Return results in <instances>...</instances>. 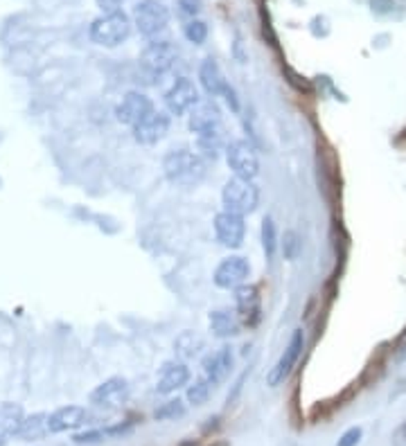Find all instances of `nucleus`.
<instances>
[{
	"mask_svg": "<svg viewBox=\"0 0 406 446\" xmlns=\"http://www.w3.org/2000/svg\"><path fill=\"white\" fill-rule=\"evenodd\" d=\"M133 129V138L135 142L140 144H156L161 142L167 131H169V115L167 113H161V110H152L150 115L142 118Z\"/></svg>",
	"mask_w": 406,
	"mask_h": 446,
	"instance_id": "ddd939ff",
	"label": "nucleus"
},
{
	"mask_svg": "<svg viewBox=\"0 0 406 446\" xmlns=\"http://www.w3.org/2000/svg\"><path fill=\"white\" fill-rule=\"evenodd\" d=\"M122 3H125V0H97V5L102 7L104 14H111V11H120Z\"/></svg>",
	"mask_w": 406,
	"mask_h": 446,
	"instance_id": "f704fd0d",
	"label": "nucleus"
},
{
	"mask_svg": "<svg viewBox=\"0 0 406 446\" xmlns=\"http://www.w3.org/2000/svg\"><path fill=\"white\" fill-rule=\"evenodd\" d=\"M188 127L196 135L221 127V110L215 104L213 97L210 99H199V102L192 106V110L188 113Z\"/></svg>",
	"mask_w": 406,
	"mask_h": 446,
	"instance_id": "2eb2a0df",
	"label": "nucleus"
},
{
	"mask_svg": "<svg viewBox=\"0 0 406 446\" xmlns=\"http://www.w3.org/2000/svg\"><path fill=\"white\" fill-rule=\"evenodd\" d=\"M86 411L81 406H66L59 408L52 415H47V430L50 433H66L84 424Z\"/></svg>",
	"mask_w": 406,
	"mask_h": 446,
	"instance_id": "aec40b11",
	"label": "nucleus"
},
{
	"mask_svg": "<svg viewBox=\"0 0 406 446\" xmlns=\"http://www.w3.org/2000/svg\"><path fill=\"white\" fill-rule=\"evenodd\" d=\"M186 415V404H183L181 399H169L165 401L163 406H158L156 408V413L154 417L156 419H161V421H167V419H179Z\"/></svg>",
	"mask_w": 406,
	"mask_h": 446,
	"instance_id": "cd10ccee",
	"label": "nucleus"
},
{
	"mask_svg": "<svg viewBox=\"0 0 406 446\" xmlns=\"http://www.w3.org/2000/svg\"><path fill=\"white\" fill-rule=\"evenodd\" d=\"M226 163L237 178L255 181L260 173V158L249 140H230L226 147Z\"/></svg>",
	"mask_w": 406,
	"mask_h": 446,
	"instance_id": "20e7f679",
	"label": "nucleus"
},
{
	"mask_svg": "<svg viewBox=\"0 0 406 446\" xmlns=\"http://www.w3.org/2000/svg\"><path fill=\"white\" fill-rule=\"evenodd\" d=\"M305 350V331L303 329H293L291 338H289V345L285 347V352L280 354V358L276 361V365L269 370L266 374V383L269 388H278L280 383H285V379L293 372V367H296L298 358Z\"/></svg>",
	"mask_w": 406,
	"mask_h": 446,
	"instance_id": "423d86ee",
	"label": "nucleus"
},
{
	"mask_svg": "<svg viewBox=\"0 0 406 446\" xmlns=\"http://www.w3.org/2000/svg\"><path fill=\"white\" fill-rule=\"evenodd\" d=\"M45 433H50V430H47V415L36 413V415L26 417V419L21 421L16 435L21 440H39V438L45 435Z\"/></svg>",
	"mask_w": 406,
	"mask_h": 446,
	"instance_id": "4be33fe9",
	"label": "nucleus"
},
{
	"mask_svg": "<svg viewBox=\"0 0 406 446\" xmlns=\"http://www.w3.org/2000/svg\"><path fill=\"white\" fill-rule=\"evenodd\" d=\"M390 442H393V446H406V419L395 428V433H393Z\"/></svg>",
	"mask_w": 406,
	"mask_h": 446,
	"instance_id": "72a5a7b5",
	"label": "nucleus"
},
{
	"mask_svg": "<svg viewBox=\"0 0 406 446\" xmlns=\"http://www.w3.org/2000/svg\"><path fill=\"white\" fill-rule=\"evenodd\" d=\"M371 9L375 14H390L393 9H395V0H371Z\"/></svg>",
	"mask_w": 406,
	"mask_h": 446,
	"instance_id": "2f4dec72",
	"label": "nucleus"
},
{
	"mask_svg": "<svg viewBox=\"0 0 406 446\" xmlns=\"http://www.w3.org/2000/svg\"><path fill=\"white\" fill-rule=\"evenodd\" d=\"M129 396V383L122 377H111L104 383H100L93 392H91V404L95 406H104V408H113L125 404Z\"/></svg>",
	"mask_w": 406,
	"mask_h": 446,
	"instance_id": "dca6fc26",
	"label": "nucleus"
},
{
	"mask_svg": "<svg viewBox=\"0 0 406 446\" xmlns=\"http://www.w3.org/2000/svg\"><path fill=\"white\" fill-rule=\"evenodd\" d=\"M215 234L221 246L230 248V251H235V248H239L244 244V237H246V223H244V217L239 215H232V212H219L215 217Z\"/></svg>",
	"mask_w": 406,
	"mask_h": 446,
	"instance_id": "9d476101",
	"label": "nucleus"
},
{
	"mask_svg": "<svg viewBox=\"0 0 406 446\" xmlns=\"http://www.w3.org/2000/svg\"><path fill=\"white\" fill-rule=\"evenodd\" d=\"M282 255H285L287 262H293V259H298L303 253V241H300V234L296 230H285V237H282Z\"/></svg>",
	"mask_w": 406,
	"mask_h": 446,
	"instance_id": "a878e982",
	"label": "nucleus"
},
{
	"mask_svg": "<svg viewBox=\"0 0 406 446\" xmlns=\"http://www.w3.org/2000/svg\"><path fill=\"white\" fill-rule=\"evenodd\" d=\"M23 419H26V417H23L21 406H14V404L0 406V435H3V438L16 435Z\"/></svg>",
	"mask_w": 406,
	"mask_h": 446,
	"instance_id": "5701e85b",
	"label": "nucleus"
},
{
	"mask_svg": "<svg viewBox=\"0 0 406 446\" xmlns=\"http://www.w3.org/2000/svg\"><path fill=\"white\" fill-rule=\"evenodd\" d=\"M91 41L102 45V47H115L125 43L131 34V18L125 11H111V14H102L95 18L91 25Z\"/></svg>",
	"mask_w": 406,
	"mask_h": 446,
	"instance_id": "7ed1b4c3",
	"label": "nucleus"
},
{
	"mask_svg": "<svg viewBox=\"0 0 406 446\" xmlns=\"http://www.w3.org/2000/svg\"><path fill=\"white\" fill-rule=\"evenodd\" d=\"M208 325H210V331L217 338H235L239 333L242 320L235 311H230V309H215V311L208 316Z\"/></svg>",
	"mask_w": 406,
	"mask_h": 446,
	"instance_id": "6ab92c4d",
	"label": "nucleus"
},
{
	"mask_svg": "<svg viewBox=\"0 0 406 446\" xmlns=\"http://www.w3.org/2000/svg\"><path fill=\"white\" fill-rule=\"evenodd\" d=\"M262 248H264L266 259L271 262L278 251V230H276V221L271 217L262 219Z\"/></svg>",
	"mask_w": 406,
	"mask_h": 446,
	"instance_id": "393cba45",
	"label": "nucleus"
},
{
	"mask_svg": "<svg viewBox=\"0 0 406 446\" xmlns=\"http://www.w3.org/2000/svg\"><path fill=\"white\" fill-rule=\"evenodd\" d=\"M226 147H228V140H226L224 129L221 127L196 135V149H199V156L203 160H217L221 156V151L226 154Z\"/></svg>",
	"mask_w": 406,
	"mask_h": 446,
	"instance_id": "412c9836",
	"label": "nucleus"
},
{
	"mask_svg": "<svg viewBox=\"0 0 406 446\" xmlns=\"http://www.w3.org/2000/svg\"><path fill=\"white\" fill-rule=\"evenodd\" d=\"M213 390H215L213 383L208 381L205 377H201V379H196L194 383H190V386H188V390H186V399H188V404H192V406H203L208 399H210Z\"/></svg>",
	"mask_w": 406,
	"mask_h": 446,
	"instance_id": "b1692460",
	"label": "nucleus"
},
{
	"mask_svg": "<svg viewBox=\"0 0 406 446\" xmlns=\"http://www.w3.org/2000/svg\"><path fill=\"white\" fill-rule=\"evenodd\" d=\"M361 438H363V428H361V426H352V428H348V430L339 438L337 446H356V444L361 442Z\"/></svg>",
	"mask_w": 406,
	"mask_h": 446,
	"instance_id": "c756f323",
	"label": "nucleus"
},
{
	"mask_svg": "<svg viewBox=\"0 0 406 446\" xmlns=\"http://www.w3.org/2000/svg\"><path fill=\"white\" fill-rule=\"evenodd\" d=\"M232 365H235V354H232V350H230L228 345H221L219 350L210 352L201 361L203 377L210 381L215 388L230 377Z\"/></svg>",
	"mask_w": 406,
	"mask_h": 446,
	"instance_id": "1a4fd4ad",
	"label": "nucleus"
},
{
	"mask_svg": "<svg viewBox=\"0 0 406 446\" xmlns=\"http://www.w3.org/2000/svg\"><path fill=\"white\" fill-rule=\"evenodd\" d=\"M75 444H95V442H102L106 440L104 435V428H97V430H84V433H77L75 438Z\"/></svg>",
	"mask_w": 406,
	"mask_h": 446,
	"instance_id": "7c9ffc66",
	"label": "nucleus"
},
{
	"mask_svg": "<svg viewBox=\"0 0 406 446\" xmlns=\"http://www.w3.org/2000/svg\"><path fill=\"white\" fill-rule=\"evenodd\" d=\"M190 367L183 363V361H169L163 365L161 370V377H158L156 383V392L158 394H171L176 392L179 388L188 386L190 383Z\"/></svg>",
	"mask_w": 406,
	"mask_h": 446,
	"instance_id": "f3484780",
	"label": "nucleus"
},
{
	"mask_svg": "<svg viewBox=\"0 0 406 446\" xmlns=\"http://www.w3.org/2000/svg\"><path fill=\"white\" fill-rule=\"evenodd\" d=\"M221 203H224L226 212L246 217L257 210L260 205V190L253 181H244L232 176L226 181L224 190H221Z\"/></svg>",
	"mask_w": 406,
	"mask_h": 446,
	"instance_id": "f03ea898",
	"label": "nucleus"
},
{
	"mask_svg": "<svg viewBox=\"0 0 406 446\" xmlns=\"http://www.w3.org/2000/svg\"><path fill=\"white\" fill-rule=\"evenodd\" d=\"M235 307H237V316L246 327H255L262 318V297L260 289L253 287V284H244L235 291Z\"/></svg>",
	"mask_w": 406,
	"mask_h": 446,
	"instance_id": "f8f14e48",
	"label": "nucleus"
},
{
	"mask_svg": "<svg viewBox=\"0 0 406 446\" xmlns=\"http://www.w3.org/2000/svg\"><path fill=\"white\" fill-rule=\"evenodd\" d=\"M163 171L169 183L181 188H196L208 173L205 160L190 149H171L163 158Z\"/></svg>",
	"mask_w": 406,
	"mask_h": 446,
	"instance_id": "f257e3e1",
	"label": "nucleus"
},
{
	"mask_svg": "<svg viewBox=\"0 0 406 446\" xmlns=\"http://www.w3.org/2000/svg\"><path fill=\"white\" fill-rule=\"evenodd\" d=\"M154 110V102L145 93L138 91H131L122 97V102L115 108V115L118 122L122 124H129V127H135L142 118H147Z\"/></svg>",
	"mask_w": 406,
	"mask_h": 446,
	"instance_id": "9b49d317",
	"label": "nucleus"
},
{
	"mask_svg": "<svg viewBox=\"0 0 406 446\" xmlns=\"http://www.w3.org/2000/svg\"><path fill=\"white\" fill-rule=\"evenodd\" d=\"M176 7H179V14L183 18L194 21L196 16L201 14L203 3H201V0H176Z\"/></svg>",
	"mask_w": 406,
	"mask_h": 446,
	"instance_id": "c85d7f7f",
	"label": "nucleus"
},
{
	"mask_svg": "<svg viewBox=\"0 0 406 446\" xmlns=\"http://www.w3.org/2000/svg\"><path fill=\"white\" fill-rule=\"evenodd\" d=\"M249 278H251V264L242 255H230L226 259H221V264L215 270V284L226 291H237L239 287H244Z\"/></svg>",
	"mask_w": 406,
	"mask_h": 446,
	"instance_id": "0eeeda50",
	"label": "nucleus"
},
{
	"mask_svg": "<svg viewBox=\"0 0 406 446\" xmlns=\"http://www.w3.org/2000/svg\"><path fill=\"white\" fill-rule=\"evenodd\" d=\"M169 23V9L161 0H140L133 7V25L147 39H152L158 32H163Z\"/></svg>",
	"mask_w": 406,
	"mask_h": 446,
	"instance_id": "39448f33",
	"label": "nucleus"
},
{
	"mask_svg": "<svg viewBox=\"0 0 406 446\" xmlns=\"http://www.w3.org/2000/svg\"><path fill=\"white\" fill-rule=\"evenodd\" d=\"M165 106L169 110V115H188L192 106L199 102V88H196V84L188 77H181L174 84L169 86V91L165 93Z\"/></svg>",
	"mask_w": 406,
	"mask_h": 446,
	"instance_id": "6e6552de",
	"label": "nucleus"
},
{
	"mask_svg": "<svg viewBox=\"0 0 406 446\" xmlns=\"http://www.w3.org/2000/svg\"><path fill=\"white\" fill-rule=\"evenodd\" d=\"M199 81H201V88L205 91L208 97H221L224 91L228 88V81L215 59H205L199 66Z\"/></svg>",
	"mask_w": 406,
	"mask_h": 446,
	"instance_id": "a211bd4d",
	"label": "nucleus"
},
{
	"mask_svg": "<svg viewBox=\"0 0 406 446\" xmlns=\"http://www.w3.org/2000/svg\"><path fill=\"white\" fill-rule=\"evenodd\" d=\"M221 97L226 99V104H228V108L232 110V113H239V99H237V93H235V88H232V86H228Z\"/></svg>",
	"mask_w": 406,
	"mask_h": 446,
	"instance_id": "473e14b6",
	"label": "nucleus"
},
{
	"mask_svg": "<svg viewBox=\"0 0 406 446\" xmlns=\"http://www.w3.org/2000/svg\"><path fill=\"white\" fill-rule=\"evenodd\" d=\"M179 57V50L169 41H154L145 47L142 52V66L152 74H163L167 72Z\"/></svg>",
	"mask_w": 406,
	"mask_h": 446,
	"instance_id": "4468645a",
	"label": "nucleus"
},
{
	"mask_svg": "<svg viewBox=\"0 0 406 446\" xmlns=\"http://www.w3.org/2000/svg\"><path fill=\"white\" fill-rule=\"evenodd\" d=\"M183 34H186V39L194 45H201L205 43L208 39V25L199 18H194V21H188L186 25H183Z\"/></svg>",
	"mask_w": 406,
	"mask_h": 446,
	"instance_id": "bb28decb",
	"label": "nucleus"
},
{
	"mask_svg": "<svg viewBox=\"0 0 406 446\" xmlns=\"http://www.w3.org/2000/svg\"><path fill=\"white\" fill-rule=\"evenodd\" d=\"M395 361H397V363H404V361H406V343L400 347V352L395 354Z\"/></svg>",
	"mask_w": 406,
	"mask_h": 446,
	"instance_id": "c9c22d12",
	"label": "nucleus"
}]
</instances>
